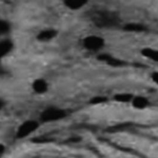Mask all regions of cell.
<instances>
[{
  "label": "cell",
  "instance_id": "1",
  "mask_svg": "<svg viewBox=\"0 0 158 158\" xmlns=\"http://www.w3.org/2000/svg\"><path fill=\"white\" fill-rule=\"evenodd\" d=\"M95 20L96 24L100 27H109L115 25L117 23L118 18L111 12L103 11L96 15Z\"/></svg>",
  "mask_w": 158,
  "mask_h": 158
},
{
  "label": "cell",
  "instance_id": "2",
  "mask_svg": "<svg viewBox=\"0 0 158 158\" xmlns=\"http://www.w3.org/2000/svg\"><path fill=\"white\" fill-rule=\"evenodd\" d=\"M104 44V40L100 36H88L84 40L85 46L89 50H99L102 48Z\"/></svg>",
  "mask_w": 158,
  "mask_h": 158
},
{
  "label": "cell",
  "instance_id": "3",
  "mask_svg": "<svg viewBox=\"0 0 158 158\" xmlns=\"http://www.w3.org/2000/svg\"><path fill=\"white\" fill-rule=\"evenodd\" d=\"M37 127V124L35 122H27L24 123L20 127L18 130L17 135L19 137H24L28 136L34 131Z\"/></svg>",
  "mask_w": 158,
  "mask_h": 158
},
{
  "label": "cell",
  "instance_id": "4",
  "mask_svg": "<svg viewBox=\"0 0 158 158\" xmlns=\"http://www.w3.org/2000/svg\"><path fill=\"white\" fill-rule=\"evenodd\" d=\"M99 60L106 62L107 64L112 66H120L123 65V62L121 60L114 58L112 56H110L107 54L101 55L99 56Z\"/></svg>",
  "mask_w": 158,
  "mask_h": 158
},
{
  "label": "cell",
  "instance_id": "5",
  "mask_svg": "<svg viewBox=\"0 0 158 158\" xmlns=\"http://www.w3.org/2000/svg\"><path fill=\"white\" fill-rule=\"evenodd\" d=\"M142 53L145 58L158 63V50L151 48H146L142 50Z\"/></svg>",
  "mask_w": 158,
  "mask_h": 158
},
{
  "label": "cell",
  "instance_id": "6",
  "mask_svg": "<svg viewBox=\"0 0 158 158\" xmlns=\"http://www.w3.org/2000/svg\"><path fill=\"white\" fill-rule=\"evenodd\" d=\"M132 104L137 109H144L148 106L149 101L145 97L138 96L133 98Z\"/></svg>",
  "mask_w": 158,
  "mask_h": 158
},
{
  "label": "cell",
  "instance_id": "7",
  "mask_svg": "<svg viewBox=\"0 0 158 158\" xmlns=\"http://www.w3.org/2000/svg\"><path fill=\"white\" fill-rule=\"evenodd\" d=\"M64 114L60 111L57 110H50L45 113L43 115V119L45 121H52L61 118Z\"/></svg>",
  "mask_w": 158,
  "mask_h": 158
},
{
  "label": "cell",
  "instance_id": "8",
  "mask_svg": "<svg viewBox=\"0 0 158 158\" xmlns=\"http://www.w3.org/2000/svg\"><path fill=\"white\" fill-rule=\"evenodd\" d=\"M86 2L85 1L83 0H70L67 1V5L71 9L77 10L85 6Z\"/></svg>",
  "mask_w": 158,
  "mask_h": 158
},
{
  "label": "cell",
  "instance_id": "9",
  "mask_svg": "<svg viewBox=\"0 0 158 158\" xmlns=\"http://www.w3.org/2000/svg\"><path fill=\"white\" fill-rule=\"evenodd\" d=\"M133 96L129 93H120L115 96V100L119 102H128L133 100Z\"/></svg>",
  "mask_w": 158,
  "mask_h": 158
},
{
  "label": "cell",
  "instance_id": "10",
  "mask_svg": "<svg viewBox=\"0 0 158 158\" xmlns=\"http://www.w3.org/2000/svg\"><path fill=\"white\" fill-rule=\"evenodd\" d=\"M125 29L131 32H140L143 31L144 27L140 24L130 23L125 26Z\"/></svg>",
  "mask_w": 158,
  "mask_h": 158
},
{
  "label": "cell",
  "instance_id": "11",
  "mask_svg": "<svg viewBox=\"0 0 158 158\" xmlns=\"http://www.w3.org/2000/svg\"><path fill=\"white\" fill-rule=\"evenodd\" d=\"M107 98L104 97H96L92 99V103L94 104H103L105 102L107 101Z\"/></svg>",
  "mask_w": 158,
  "mask_h": 158
},
{
  "label": "cell",
  "instance_id": "12",
  "mask_svg": "<svg viewBox=\"0 0 158 158\" xmlns=\"http://www.w3.org/2000/svg\"><path fill=\"white\" fill-rule=\"evenodd\" d=\"M152 79L153 81L158 85V72H155L153 73Z\"/></svg>",
  "mask_w": 158,
  "mask_h": 158
}]
</instances>
